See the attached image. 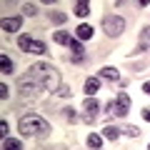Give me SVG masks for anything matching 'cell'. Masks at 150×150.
I'll use <instances>...</instances> for the list:
<instances>
[{
	"label": "cell",
	"instance_id": "obj_1",
	"mask_svg": "<svg viewBox=\"0 0 150 150\" xmlns=\"http://www.w3.org/2000/svg\"><path fill=\"white\" fill-rule=\"evenodd\" d=\"M28 78H30L40 90H48V93H53V90L60 88V75H58V70H55L50 63H35V65H30Z\"/></svg>",
	"mask_w": 150,
	"mask_h": 150
},
{
	"label": "cell",
	"instance_id": "obj_2",
	"mask_svg": "<svg viewBox=\"0 0 150 150\" xmlns=\"http://www.w3.org/2000/svg\"><path fill=\"white\" fill-rule=\"evenodd\" d=\"M18 130H20L23 135H28V138H45V135L50 133V125H48V120H45V118L30 112V115H23V118H20Z\"/></svg>",
	"mask_w": 150,
	"mask_h": 150
},
{
	"label": "cell",
	"instance_id": "obj_3",
	"mask_svg": "<svg viewBox=\"0 0 150 150\" xmlns=\"http://www.w3.org/2000/svg\"><path fill=\"white\" fill-rule=\"evenodd\" d=\"M108 110H110L115 118H125L128 110H130V95H128V93H120L115 100L108 103Z\"/></svg>",
	"mask_w": 150,
	"mask_h": 150
},
{
	"label": "cell",
	"instance_id": "obj_4",
	"mask_svg": "<svg viewBox=\"0 0 150 150\" xmlns=\"http://www.w3.org/2000/svg\"><path fill=\"white\" fill-rule=\"evenodd\" d=\"M103 30H105L110 38H118L120 33L125 30V20L118 18V15H105L103 18Z\"/></svg>",
	"mask_w": 150,
	"mask_h": 150
},
{
	"label": "cell",
	"instance_id": "obj_5",
	"mask_svg": "<svg viewBox=\"0 0 150 150\" xmlns=\"http://www.w3.org/2000/svg\"><path fill=\"white\" fill-rule=\"evenodd\" d=\"M18 85H20V95H23V98H35L38 93H40V88H38L28 75H23L20 80H18Z\"/></svg>",
	"mask_w": 150,
	"mask_h": 150
},
{
	"label": "cell",
	"instance_id": "obj_6",
	"mask_svg": "<svg viewBox=\"0 0 150 150\" xmlns=\"http://www.w3.org/2000/svg\"><path fill=\"white\" fill-rule=\"evenodd\" d=\"M83 110H85V112H83V118H85L88 123H93V120L98 118V112H100V105H98L95 98H88L85 105H83Z\"/></svg>",
	"mask_w": 150,
	"mask_h": 150
},
{
	"label": "cell",
	"instance_id": "obj_7",
	"mask_svg": "<svg viewBox=\"0 0 150 150\" xmlns=\"http://www.w3.org/2000/svg\"><path fill=\"white\" fill-rule=\"evenodd\" d=\"M145 50H150V28H143L140 30V40H138L135 53H145Z\"/></svg>",
	"mask_w": 150,
	"mask_h": 150
},
{
	"label": "cell",
	"instance_id": "obj_8",
	"mask_svg": "<svg viewBox=\"0 0 150 150\" xmlns=\"http://www.w3.org/2000/svg\"><path fill=\"white\" fill-rule=\"evenodd\" d=\"M20 25H23L20 18H5V20H3V30H5L8 35H10V33H18V30H20Z\"/></svg>",
	"mask_w": 150,
	"mask_h": 150
},
{
	"label": "cell",
	"instance_id": "obj_9",
	"mask_svg": "<svg viewBox=\"0 0 150 150\" xmlns=\"http://www.w3.org/2000/svg\"><path fill=\"white\" fill-rule=\"evenodd\" d=\"M75 35H78V40H90L93 38V28L88 25V23H80V25L75 28Z\"/></svg>",
	"mask_w": 150,
	"mask_h": 150
},
{
	"label": "cell",
	"instance_id": "obj_10",
	"mask_svg": "<svg viewBox=\"0 0 150 150\" xmlns=\"http://www.w3.org/2000/svg\"><path fill=\"white\" fill-rule=\"evenodd\" d=\"M100 78H103V80L115 83V80H120V73H118V68H110V65H108V68L100 70Z\"/></svg>",
	"mask_w": 150,
	"mask_h": 150
},
{
	"label": "cell",
	"instance_id": "obj_11",
	"mask_svg": "<svg viewBox=\"0 0 150 150\" xmlns=\"http://www.w3.org/2000/svg\"><path fill=\"white\" fill-rule=\"evenodd\" d=\"M98 90H100V78H88V80H85V93H88V98H93Z\"/></svg>",
	"mask_w": 150,
	"mask_h": 150
},
{
	"label": "cell",
	"instance_id": "obj_12",
	"mask_svg": "<svg viewBox=\"0 0 150 150\" xmlns=\"http://www.w3.org/2000/svg\"><path fill=\"white\" fill-rule=\"evenodd\" d=\"M75 15H78V18L90 15V3H88V0H80V3H75Z\"/></svg>",
	"mask_w": 150,
	"mask_h": 150
},
{
	"label": "cell",
	"instance_id": "obj_13",
	"mask_svg": "<svg viewBox=\"0 0 150 150\" xmlns=\"http://www.w3.org/2000/svg\"><path fill=\"white\" fill-rule=\"evenodd\" d=\"M103 138L112 143V140H118V138H120V130L115 128V125H108V128H103Z\"/></svg>",
	"mask_w": 150,
	"mask_h": 150
},
{
	"label": "cell",
	"instance_id": "obj_14",
	"mask_svg": "<svg viewBox=\"0 0 150 150\" xmlns=\"http://www.w3.org/2000/svg\"><path fill=\"white\" fill-rule=\"evenodd\" d=\"M0 73L3 75H10L13 73V60L8 55H0Z\"/></svg>",
	"mask_w": 150,
	"mask_h": 150
},
{
	"label": "cell",
	"instance_id": "obj_15",
	"mask_svg": "<svg viewBox=\"0 0 150 150\" xmlns=\"http://www.w3.org/2000/svg\"><path fill=\"white\" fill-rule=\"evenodd\" d=\"M53 40H55V43H60V45H70V40H73V38H70V33L58 30V33L53 35Z\"/></svg>",
	"mask_w": 150,
	"mask_h": 150
},
{
	"label": "cell",
	"instance_id": "obj_16",
	"mask_svg": "<svg viewBox=\"0 0 150 150\" xmlns=\"http://www.w3.org/2000/svg\"><path fill=\"white\" fill-rule=\"evenodd\" d=\"M88 145H90L93 150H100V148H103V135L90 133V135H88Z\"/></svg>",
	"mask_w": 150,
	"mask_h": 150
},
{
	"label": "cell",
	"instance_id": "obj_17",
	"mask_svg": "<svg viewBox=\"0 0 150 150\" xmlns=\"http://www.w3.org/2000/svg\"><path fill=\"white\" fill-rule=\"evenodd\" d=\"M3 150H23V145H20V140H15V138H5L3 140Z\"/></svg>",
	"mask_w": 150,
	"mask_h": 150
},
{
	"label": "cell",
	"instance_id": "obj_18",
	"mask_svg": "<svg viewBox=\"0 0 150 150\" xmlns=\"http://www.w3.org/2000/svg\"><path fill=\"white\" fill-rule=\"evenodd\" d=\"M30 43H33L30 35H20V38H18V48H20L23 53H28V50H30Z\"/></svg>",
	"mask_w": 150,
	"mask_h": 150
},
{
	"label": "cell",
	"instance_id": "obj_19",
	"mask_svg": "<svg viewBox=\"0 0 150 150\" xmlns=\"http://www.w3.org/2000/svg\"><path fill=\"white\" fill-rule=\"evenodd\" d=\"M28 53L43 55V53H45V43H40V40H35V38H33V43H30V50H28Z\"/></svg>",
	"mask_w": 150,
	"mask_h": 150
},
{
	"label": "cell",
	"instance_id": "obj_20",
	"mask_svg": "<svg viewBox=\"0 0 150 150\" xmlns=\"http://www.w3.org/2000/svg\"><path fill=\"white\" fill-rule=\"evenodd\" d=\"M50 20H53L55 25H63V23L68 20V15H65V13H60V10H53V13H50Z\"/></svg>",
	"mask_w": 150,
	"mask_h": 150
},
{
	"label": "cell",
	"instance_id": "obj_21",
	"mask_svg": "<svg viewBox=\"0 0 150 150\" xmlns=\"http://www.w3.org/2000/svg\"><path fill=\"white\" fill-rule=\"evenodd\" d=\"M63 118H65V120H70V123H73V120L78 118V115H75V110H73V108H63Z\"/></svg>",
	"mask_w": 150,
	"mask_h": 150
},
{
	"label": "cell",
	"instance_id": "obj_22",
	"mask_svg": "<svg viewBox=\"0 0 150 150\" xmlns=\"http://www.w3.org/2000/svg\"><path fill=\"white\" fill-rule=\"evenodd\" d=\"M123 133L130 135V138H138V135H140V128H138V125H130V128H125Z\"/></svg>",
	"mask_w": 150,
	"mask_h": 150
},
{
	"label": "cell",
	"instance_id": "obj_23",
	"mask_svg": "<svg viewBox=\"0 0 150 150\" xmlns=\"http://www.w3.org/2000/svg\"><path fill=\"white\" fill-rule=\"evenodd\" d=\"M23 13H25V15H35V13H38V8L33 5V3H25V5H23Z\"/></svg>",
	"mask_w": 150,
	"mask_h": 150
},
{
	"label": "cell",
	"instance_id": "obj_24",
	"mask_svg": "<svg viewBox=\"0 0 150 150\" xmlns=\"http://www.w3.org/2000/svg\"><path fill=\"white\" fill-rule=\"evenodd\" d=\"M0 135H3V140L8 138V123H5V120H3V123H0Z\"/></svg>",
	"mask_w": 150,
	"mask_h": 150
},
{
	"label": "cell",
	"instance_id": "obj_25",
	"mask_svg": "<svg viewBox=\"0 0 150 150\" xmlns=\"http://www.w3.org/2000/svg\"><path fill=\"white\" fill-rule=\"evenodd\" d=\"M58 95L68 98V95H73V90H70V88H58Z\"/></svg>",
	"mask_w": 150,
	"mask_h": 150
},
{
	"label": "cell",
	"instance_id": "obj_26",
	"mask_svg": "<svg viewBox=\"0 0 150 150\" xmlns=\"http://www.w3.org/2000/svg\"><path fill=\"white\" fill-rule=\"evenodd\" d=\"M0 98H3V100H8V85H5V83L0 85Z\"/></svg>",
	"mask_w": 150,
	"mask_h": 150
},
{
	"label": "cell",
	"instance_id": "obj_27",
	"mask_svg": "<svg viewBox=\"0 0 150 150\" xmlns=\"http://www.w3.org/2000/svg\"><path fill=\"white\" fill-rule=\"evenodd\" d=\"M143 93H145V95H150V83H145V85H143Z\"/></svg>",
	"mask_w": 150,
	"mask_h": 150
},
{
	"label": "cell",
	"instance_id": "obj_28",
	"mask_svg": "<svg viewBox=\"0 0 150 150\" xmlns=\"http://www.w3.org/2000/svg\"><path fill=\"white\" fill-rule=\"evenodd\" d=\"M143 118H145V120L150 123V110H143Z\"/></svg>",
	"mask_w": 150,
	"mask_h": 150
}]
</instances>
